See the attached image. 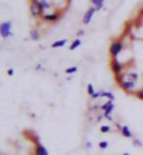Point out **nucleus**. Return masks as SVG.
<instances>
[{
  "mask_svg": "<svg viewBox=\"0 0 143 155\" xmlns=\"http://www.w3.org/2000/svg\"><path fill=\"white\" fill-rule=\"evenodd\" d=\"M124 51V42L122 41H114L110 45V54L112 59H118V56L122 53Z\"/></svg>",
  "mask_w": 143,
  "mask_h": 155,
  "instance_id": "nucleus-1",
  "label": "nucleus"
},
{
  "mask_svg": "<svg viewBox=\"0 0 143 155\" xmlns=\"http://www.w3.org/2000/svg\"><path fill=\"white\" fill-rule=\"evenodd\" d=\"M117 81H118L119 87H121L125 92H128V94H133V91H136L135 81H128V80H124V78H117Z\"/></svg>",
  "mask_w": 143,
  "mask_h": 155,
  "instance_id": "nucleus-2",
  "label": "nucleus"
},
{
  "mask_svg": "<svg viewBox=\"0 0 143 155\" xmlns=\"http://www.w3.org/2000/svg\"><path fill=\"white\" fill-rule=\"evenodd\" d=\"M11 21H3L0 24V35L3 39H7L10 36H13V31H11Z\"/></svg>",
  "mask_w": 143,
  "mask_h": 155,
  "instance_id": "nucleus-3",
  "label": "nucleus"
},
{
  "mask_svg": "<svg viewBox=\"0 0 143 155\" xmlns=\"http://www.w3.org/2000/svg\"><path fill=\"white\" fill-rule=\"evenodd\" d=\"M100 109L103 110V115H104V117L105 119H108V120H112V117H111V113H112V110L115 109V105H114V101H107L105 104H103L100 106Z\"/></svg>",
  "mask_w": 143,
  "mask_h": 155,
  "instance_id": "nucleus-4",
  "label": "nucleus"
},
{
  "mask_svg": "<svg viewBox=\"0 0 143 155\" xmlns=\"http://www.w3.org/2000/svg\"><path fill=\"white\" fill-rule=\"evenodd\" d=\"M111 70L115 74V77H118L125 73L124 71V70H125V66H124V63H121L118 59H111Z\"/></svg>",
  "mask_w": 143,
  "mask_h": 155,
  "instance_id": "nucleus-5",
  "label": "nucleus"
},
{
  "mask_svg": "<svg viewBox=\"0 0 143 155\" xmlns=\"http://www.w3.org/2000/svg\"><path fill=\"white\" fill-rule=\"evenodd\" d=\"M44 20V21H47V22H55L58 21L59 18H61V13L59 11H47V13H44L42 17H41Z\"/></svg>",
  "mask_w": 143,
  "mask_h": 155,
  "instance_id": "nucleus-6",
  "label": "nucleus"
},
{
  "mask_svg": "<svg viewBox=\"0 0 143 155\" xmlns=\"http://www.w3.org/2000/svg\"><path fill=\"white\" fill-rule=\"evenodd\" d=\"M30 14H31L34 18L42 17L44 13H42V10H41L38 2H30Z\"/></svg>",
  "mask_w": 143,
  "mask_h": 155,
  "instance_id": "nucleus-7",
  "label": "nucleus"
},
{
  "mask_svg": "<svg viewBox=\"0 0 143 155\" xmlns=\"http://www.w3.org/2000/svg\"><path fill=\"white\" fill-rule=\"evenodd\" d=\"M97 11V7H90L89 10L86 11V14H84V17H83V24H90V21H91V18H93V15H94V13Z\"/></svg>",
  "mask_w": 143,
  "mask_h": 155,
  "instance_id": "nucleus-8",
  "label": "nucleus"
},
{
  "mask_svg": "<svg viewBox=\"0 0 143 155\" xmlns=\"http://www.w3.org/2000/svg\"><path fill=\"white\" fill-rule=\"evenodd\" d=\"M34 155H49L48 152V148L42 144L34 145Z\"/></svg>",
  "mask_w": 143,
  "mask_h": 155,
  "instance_id": "nucleus-9",
  "label": "nucleus"
},
{
  "mask_svg": "<svg viewBox=\"0 0 143 155\" xmlns=\"http://www.w3.org/2000/svg\"><path fill=\"white\" fill-rule=\"evenodd\" d=\"M40 7L42 10V13H47V11H51L52 10V4H51L49 0H40Z\"/></svg>",
  "mask_w": 143,
  "mask_h": 155,
  "instance_id": "nucleus-10",
  "label": "nucleus"
},
{
  "mask_svg": "<svg viewBox=\"0 0 143 155\" xmlns=\"http://www.w3.org/2000/svg\"><path fill=\"white\" fill-rule=\"evenodd\" d=\"M25 136H30V140L34 143V145H38V144H41V141H40V137H38V134L37 133H32V131H25Z\"/></svg>",
  "mask_w": 143,
  "mask_h": 155,
  "instance_id": "nucleus-11",
  "label": "nucleus"
},
{
  "mask_svg": "<svg viewBox=\"0 0 143 155\" xmlns=\"http://www.w3.org/2000/svg\"><path fill=\"white\" fill-rule=\"evenodd\" d=\"M121 134L124 136V137H126V138H132V131H131V129H129L128 126H122Z\"/></svg>",
  "mask_w": 143,
  "mask_h": 155,
  "instance_id": "nucleus-12",
  "label": "nucleus"
},
{
  "mask_svg": "<svg viewBox=\"0 0 143 155\" xmlns=\"http://www.w3.org/2000/svg\"><path fill=\"white\" fill-rule=\"evenodd\" d=\"M68 43V39H59V41H55L54 43H52V48L54 49H56V48H63L65 45Z\"/></svg>",
  "mask_w": 143,
  "mask_h": 155,
  "instance_id": "nucleus-13",
  "label": "nucleus"
},
{
  "mask_svg": "<svg viewBox=\"0 0 143 155\" xmlns=\"http://www.w3.org/2000/svg\"><path fill=\"white\" fill-rule=\"evenodd\" d=\"M80 45H82V39H80V38H76V39L70 43L69 49H70V51H75V49H77V48L80 46Z\"/></svg>",
  "mask_w": 143,
  "mask_h": 155,
  "instance_id": "nucleus-14",
  "label": "nucleus"
},
{
  "mask_svg": "<svg viewBox=\"0 0 143 155\" xmlns=\"http://www.w3.org/2000/svg\"><path fill=\"white\" fill-rule=\"evenodd\" d=\"M30 38H31L32 41L40 39V32H38V29H31V32H30Z\"/></svg>",
  "mask_w": 143,
  "mask_h": 155,
  "instance_id": "nucleus-15",
  "label": "nucleus"
},
{
  "mask_svg": "<svg viewBox=\"0 0 143 155\" xmlns=\"http://www.w3.org/2000/svg\"><path fill=\"white\" fill-rule=\"evenodd\" d=\"M104 2L105 0H91V3H93L94 7H97V10H101V7L104 6Z\"/></svg>",
  "mask_w": 143,
  "mask_h": 155,
  "instance_id": "nucleus-16",
  "label": "nucleus"
},
{
  "mask_svg": "<svg viewBox=\"0 0 143 155\" xmlns=\"http://www.w3.org/2000/svg\"><path fill=\"white\" fill-rule=\"evenodd\" d=\"M87 94H89L90 97H93V95L96 94V90H94L93 84H89V85H87Z\"/></svg>",
  "mask_w": 143,
  "mask_h": 155,
  "instance_id": "nucleus-17",
  "label": "nucleus"
},
{
  "mask_svg": "<svg viewBox=\"0 0 143 155\" xmlns=\"http://www.w3.org/2000/svg\"><path fill=\"white\" fill-rule=\"evenodd\" d=\"M77 70H79V69H77L76 66H72V67H68V69L65 70V73H66V74H75Z\"/></svg>",
  "mask_w": 143,
  "mask_h": 155,
  "instance_id": "nucleus-18",
  "label": "nucleus"
},
{
  "mask_svg": "<svg viewBox=\"0 0 143 155\" xmlns=\"http://www.w3.org/2000/svg\"><path fill=\"white\" fill-rule=\"evenodd\" d=\"M100 131L101 133H110V131H111V127L110 126H100Z\"/></svg>",
  "mask_w": 143,
  "mask_h": 155,
  "instance_id": "nucleus-19",
  "label": "nucleus"
},
{
  "mask_svg": "<svg viewBox=\"0 0 143 155\" xmlns=\"http://www.w3.org/2000/svg\"><path fill=\"white\" fill-rule=\"evenodd\" d=\"M98 147H100L101 150H105V148H108V141H100Z\"/></svg>",
  "mask_w": 143,
  "mask_h": 155,
  "instance_id": "nucleus-20",
  "label": "nucleus"
},
{
  "mask_svg": "<svg viewBox=\"0 0 143 155\" xmlns=\"http://www.w3.org/2000/svg\"><path fill=\"white\" fill-rule=\"evenodd\" d=\"M135 94H136V97L139 98V99H142V101H143V88H142V90H138Z\"/></svg>",
  "mask_w": 143,
  "mask_h": 155,
  "instance_id": "nucleus-21",
  "label": "nucleus"
},
{
  "mask_svg": "<svg viewBox=\"0 0 143 155\" xmlns=\"http://www.w3.org/2000/svg\"><path fill=\"white\" fill-rule=\"evenodd\" d=\"M133 145H135V147H142V143H140V140H138V138H133Z\"/></svg>",
  "mask_w": 143,
  "mask_h": 155,
  "instance_id": "nucleus-22",
  "label": "nucleus"
},
{
  "mask_svg": "<svg viewBox=\"0 0 143 155\" xmlns=\"http://www.w3.org/2000/svg\"><path fill=\"white\" fill-rule=\"evenodd\" d=\"M93 148V143L91 141H87L86 143V150H91Z\"/></svg>",
  "mask_w": 143,
  "mask_h": 155,
  "instance_id": "nucleus-23",
  "label": "nucleus"
},
{
  "mask_svg": "<svg viewBox=\"0 0 143 155\" xmlns=\"http://www.w3.org/2000/svg\"><path fill=\"white\" fill-rule=\"evenodd\" d=\"M7 74H9V76H13V74H14V70H13V69H9L7 70Z\"/></svg>",
  "mask_w": 143,
  "mask_h": 155,
  "instance_id": "nucleus-24",
  "label": "nucleus"
},
{
  "mask_svg": "<svg viewBox=\"0 0 143 155\" xmlns=\"http://www.w3.org/2000/svg\"><path fill=\"white\" fill-rule=\"evenodd\" d=\"M83 34H84V31H79V32H77V36H82Z\"/></svg>",
  "mask_w": 143,
  "mask_h": 155,
  "instance_id": "nucleus-25",
  "label": "nucleus"
},
{
  "mask_svg": "<svg viewBox=\"0 0 143 155\" xmlns=\"http://www.w3.org/2000/svg\"><path fill=\"white\" fill-rule=\"evenodd\" d=\"M30 2H40V0H30Z\"/></svg>",
  "mask_w": 143,
  "mask_h": 155,
  "instance_id": "nucleus-26",
  "label": "nucleus"
},
{
  "mask_svg": "<svg viewBox=\"0 0 143 155\" xmlns=\"http://www.w3.org/2000/svg\"><path fill=\"white\" fill-rule=\"evenodd\" d=\"M122 155H129V154H122Z\"/></svg>",
  "mask_w": 143,
  "mask_h": 155,
  "instance_id": "nucleus-27",
  "label": "nucleus"
}]
</instances>
